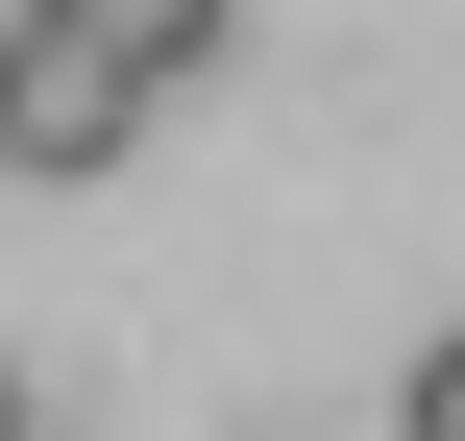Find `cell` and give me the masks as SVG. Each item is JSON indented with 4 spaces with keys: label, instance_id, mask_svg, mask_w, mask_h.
Masks as SVG:
<instances>
[{
    "label": "cell",
    "instance_id": "cell-4",
    "mask_svg": "<svg viewBox=\"0 0 465 441\" xmlns=\"http://www.w3.org/2000/svg\"><path fill=\"white\" fill-rule=\"evenodd\" d=\"M0 441H49V417H25V368H0Z\"/></svg>",
    "mask_w": 465,
    "mask_h": 441
},
{
    "label": "cell",
    "instance_id": "cell-2",
    "mask_svg": "<svg viewBox=\"0 0 465 441\" xmlns=\"http://www.w3.org/2000/svg\"><path fill=\"white\" fill-rule=\"evenodd\" d=\"M25 25H74V49H98L123 98H196V49H221L245 0H25Z\"/></svg>",
    "mask_w": 465,
    "mask_h": 441
},
{
    "label": "cell",
    "instance_id": "cell-1",
    "mask_svg": "<svg viewBox=\"0 0 465 441\" xmlns=\"http://www.w3.org/2000/svg\"><path fill=\"white\" fill-rule=\"evenodd\" d=\"M123 123H147V98H123L74 25H25V0H0V172H25V196H74V172H123Z\"/></svg>",
    "mask_w": 465,
    "mask_h": 441
},
{
    "label": "cell",
    "instance_id": "cell-3",
    "mask_svg": "<svg viewBox=\"0 0 465 441\" xmlns=\"http://www.w3.org/2000/svg\"><path fill=\"white\" fill-rule=\"evenodd\" d=\"M392 441H465V319L417 344V368H392Z\"/></svg>",
    "mask_w": 465,
    "mask_h": 441
}]
</instances>
